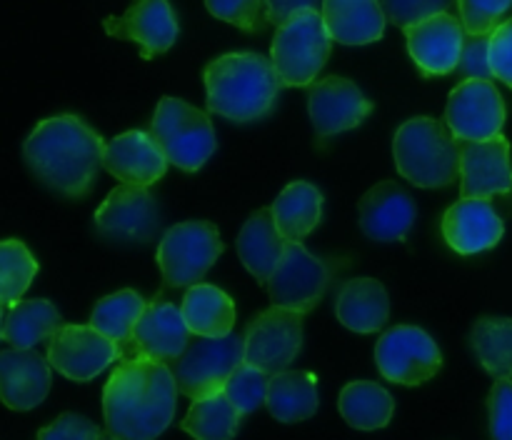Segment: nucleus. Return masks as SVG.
Here are the masks:
<instances>
[{"label":"nucleus","mask_w":512,"mask_h":440,"mask_svg":"<svg viewBox=\"0 0 512 440\" xmlns=\"http://www.w3.org/2000/svg\"><path fill=\"white\" fill-rule=\"evenodd\" d=\"M175 398L178 385L168 363L123 358L103 388L105 428L118 440H155L173 423Z\"/></svg>","instance_id":"f257e3e1"},{"label":"nucleus","mask_w":512,"mask_h":440,"mask_svg":"<svg viewBox=\"0 0 512 440\" xmlns=\"http://www.w3.org/2000/svg\"><path fill=\"white\" fill-rule=\"evenodd\" d=\"M103 150L100 133L78 115L65 113L35 125L23 143V158L40 183L68 198H83L103 168Z\"/></svg>","instance_id":"f03ea898"},{"label":"nucleus","mask_w":512,"mask_h":440,"mask_svg":"<svg viewBox=\"0 0 512 440\" xmlns=\"http://www.w3.org/2000/svg\"><path fill=\"white\" fill-rule=\"evenodd\" d=\"M208 110L233 123H255L275 108L280 83L270 58L260 53H225L205 68Z\"/></svg>","instance_id":"7ed1b4c3"},{"label":"nucleus","mask_w":512,"mask_h":440,"mask_svg":"<svg viewBox=\"0 0 512 440\" xmlns=\"http://www.w3.org/2000/svg\"><path fill=\"white\" fill-rule=\"evenodd\" d=\"M398 173L418 188H448L460 175V143L435 118H410L395 133Z\"/></svg>","instance_id":"20e7f679"},{"label":"nucleus","mask_w":512,"mask_h":440,"mask_svg":"<svg viewBox=\"0 0 512 440\" xmlns=\"http://www.w3.org/2000/svg\"><path fill=\"white\" fill-rule=\"evenodd\" d=\"M333 48L325 20L320 10H303L278 25L273 45H270V63L285 88H305L313 85L320 70L325 68Z\"/></svg>","instance_id":"39448f33"},{"label":"nucleus","mask_w":512,"mask_h":440,"mask_svg":"<svg viewBox=\"0 0 512 440\" xmlns=\"http://www.w3.org/2000/svg\"><path fill=\"white\" fill-rule=\"evenodd\" d=\"M148 133L160 145L168 163L185 173H198L218 148L208 113L178 98L160 100Z\"/></svg>","instance_id":"423d86ee"},{"label":"nucleus","mask_w":512,"mask_h":440,"mask_svg":"<svg viewBox=\"0 0 512 440\" xmlns=\"http://www.w3.org/2000/svg\"><path fill=\"white\" fill-rule=\"evenodd\" d=\"M348 265V258H318L303 243L285 240L283 258L268 280L270 303L308 315Z\"/></svg>","instance_id":"0eeeda50"},{"label":"nucleus","mask_w":512,"mask_h":440,"mask_svg":"<svg viewBox=\"0 0 512 440\" xmlns=\"http://www.w3.org/2000/svg\"><path fill=\"white\" fill-rule=\"evenodd\" d=\"M225 250L218 228L208 220L173 225L158 245V265L165 288H190L200 283Z\"/></svg>","instance_id":"6e6552de"},{"label":"nucleus","mask_w":512,"mask_h":440,"mask_svg":"<svg viewBox=\"0 0 512 440\" xmlns=\"http://www.w3.org/2000/svg\"><path fill=\"white\" fill-rule=\"evenodd\" d=\"M245 360V338L243 335H225V338H205L195 335L190 338L188 348L173 360V370L178 393L198 400L223 390L225 380Z\"/></svg>","instance_id":"1a4fd4ad"},{"label":"nucleus","mask_w":512,"mask_h":440,"mask_svg":"<svg viewBox=\"0 0 512 440\" xmlns=\"http://www.w3.org/2000/svg\"><path fill=\"white\" fill-rule=\"evenodd\" d=\"M305 313L283 305L263 310L245 328V363L275 375L290 368L303 348Z\"/></svg>","instance_id":"9d476101"},{"label":"nucleus","mask_w":512,"mask_h":440,"mask_svg":"<svg viewBox=\"0 0 512 440\" xmlns=\"http://www.w3.org/2000/svg\"><path fill=\"white\" fill-rule=\"evenodd\" d=\"M375 363L390 383L423 385L440 373L443 353L423 328L395 325L380 335L375 345Z\"/></svg>","instance_id":"9b49d317"},{"label":"nucleus","mask_w":512,"mask_h":440,"mask_svg":"<svg viewBox=\"0 0 512 440\" xmlns=\"http://www.w3.org/2000/svg\"><path fill=\"white\" fill-rule=\"evenodd\" d=\"M123 360V348L93 325H60L48 340V363L75 383H88Z\"/></svg>","instance_id":"f8f14e48"},{"label":"nucleus","mask_w":512,"mask_h":440,"mask_svg":"<svg viewBox=\"0 0 512 440\" xmlns=\"http://www.w3.org/2000/svg\"><path fill=\"white\" fill-rule=\"evenodd\" d=\"M505 115V100L493 80L470 78L450 93L445 123L458 140H490L500 135Z\"/></svg>","instance_id":"ddd939ff"},{"label":"nucleus","mask_w":512,"mask_h":440,"mask_svg":"<svg viewBox=\"0 0 512 440\" xmlns=\"http://www.w3.org/2000/svg\"><path fill=\"white\" fill-rule=\"evenodd\" d=\"M160 208L143 185H118L95 210V225L105 238L148 243L160 230Z\"/></svg>","instance_id":"4468645a"},{"label":"nucleus","mask_w":512,"mask_h":440,"mask_svg":"<svg viewBox=\"0 0 512 440\" xmlns=\"http://www.w3.org/2000/svg\"><path fill=\"white\" fill-rule=\"evenodd\" d=\"M308 113L318 138H333L358 128L373 113V100L365 98L353 80L328 75L310 88Z\"/></svg>","instance_id":"2eb2a0df"},{"label":"nucleus","mask_w":512,"mask_h":440,"mask_svg":"<svg viewBox=\"0 0 512 440\" xmlns=\"http://www.w3.org/2000/svg\"><path fill=\"white\" fill-rule=\"evenodd\" d=\"M463 198H493L512 190L510 143L505 135L490 140H458Z\"/></svg>","instance_id":"dca6fc26"},{"label":"nucleus","mask_w":512,"mask_h":440,"mask_svg":"<svg viewBox=\"0 0 512 440\" xmlns=\"http://www.w3.org/2000/svg\"><path fill=\"white\" fill-rule=\"evenodd\" d=\"M190 338H193V333H190L178 305L155 298L145 305L143 315L133 330V340L125 350V358L143 355V358L170 365L185 353Z\"/></svg>","instance_id":"f3484780"},{"label":"nucleus","mask_w":512,"mask_h":440,"mask_svg":"<svg viewBox=\"0 0 512 440\" xmlns=\"http://www.w3.org/2000/svg\"><path fill=\"white\" fill-rule=\"evenodd\" d=\"M103 28L113 38L138 43L145 60L170 50L178 38V18L170 8V0H133L125 15L105 18Z\"/></svg>","instance_id":"a211bd4d"},{"label":"nucleus","mask_w":512,"mask_h":440,"mask_svg":"<svg viewBox=\"0 0 512 440\" xmlns=\"http://www.w3.org/2000/svg\"><path fill=\"white\" fill-rule=\"evenodd\" d=\"M465 28L455 15L440 13L405 28L410 58L423 75H450L458 70L465 45Z\"/></svg>","instance_id":"6ab92c4d"},{"label":"nucleus","mask_w":512,"mask_h":440,"mask_svg":"<svg viewBox=\"0 0 512 440\" xmlns=\"http://www.w3.org/2000/svg\"><path fill=\"white\" fill-rule=\"evenodd\" d=\"M443 238L455 253L475 255L503 240L505 225L490 198H460L443 215Z\"/></svg>","instance_id":"aec40b11"},{"label":"nucleus","mask_w":512,"mask_h":440,"mask_svg":"<svg viewBox=\"0 0 512 440\" xmlns=\"http://www.w3.org/2000/svg\"><path fill=\"white\" fill-rule=\"evenodd\" d=\"M358 215L360 228L370 240L395 243V240H403L415 225L418 205L408 190H403L393 180H383L360 198Z\"/></svg>","instance_id":"412c9836"},{"label":"nucleus","mask_w":512,"mask_h":440,"mask_svg":"<svg viewBox=\"0 0 512 440\" xmlns=\"http://www.w3.org/2000/svg\"><path fill=\"white\" fill-rule=\"evenodd\" d=\"M103 168L125 185L150 188L168 170V158L145 130H128L108 140L103 150Z\"/></svg>","instance_id":"4be33fe9"},{"label":"nucleus","mask_w":512,"mask_h":440,"mask_svg":"<svg viewBox=\"0 0 512 440\" xmlns=\"http://www.w3.org/2000/svg\"><path fill=\"white\" fill-rule=\"evenodd\" d=\"M48 358L33 348L0 350V403L10 410H33L50 393Z\"/></svg>","instance_id":"5701e85b"},{"label":"nucleus","mask_w":512,"mask_h":440,"mask_svg":"<svg viewBox=\"0 0 512 440\" xmlns=\"http://www.w3.org/2000/svg\"><path fill=\"white\" fill-rule=\"evenodd\" d=\"M335 315L353 333H378L390 318L388 290L375 278L345 280L335 298Z\"/></svg>","instance_id":"b1692460"},{"label":"nucleus","mask_w":512,"mask_h":440,"mask_svg":"<svg viewBox=\"0 0 512 440\" xmlns=\"http://www.w3.org/2000/svg\"><path fill=\"white\" fill-rule=\"evenodd\" d=\"M320 15L330 38L340 45H368L383 38L385 13L380 0H323Z\"/></svg>","instance_id":"393cba45"},{"label":"nucleus","mask_w":512,"mask_h":440,"mask_svg":"<svg viewBox=\"0 0 512 440\" xmlns=\"http://www.w3.org/2000/svg\"><path fill=\"white\" fill-rule=\"evenodd\" d=\"M285 238L278 233L273 208H260L250 215L238 235V255L258 283L268 285L270 275L283 258Z\"/></svg>","instance_id":"a878e982"},{"label":"nucleus","mask_w":512,"mask_h":440,"mask_svg":"<svg viewBox=\"0 0 512 440\" xmlns=\"http://www.w3.org/2000/svg\"><path fill=\"white\" fill-rule=\"evenodd\" d=\"M190 333L205 338H225L235 328V303L225 290L208 283L190 285L180 305Z\"/></svg>","instance_id":"bb28decb"},{"label":"nucleus","mask_w":512,"mask_h":440,"mask_svg":"<svg viewBox=\"0 0 512 440\" xmlns=\"http://www.w3.org/2000/svg\"><path fill=\"white\" fill-rule=\"evenodd\" d=\"M270 415L280 423H300L318 413V378L310 370H283L270 375L268 388Z\"/></svg>","instance_id":"cd10ccee"},{"label":"nucleus","mask_w":512,"mask_h":440,"mask_svg":"<svg viewBox=\"0 0 512 440\" xmlns=\"http://www.w3.org/2000/svg\"><path fill=\"white\" fill-rule=\"evenodd\" d=\"M270 208H273L278 233L285 240L303 243L323 218V193L313 183L295 180L275 198Z\"/></svg>","instance_id":"c85d7f7f"},{"label":"nucleus","mask_w":512,"mask_h":440,"mask_svg":"<svg viewBox=\"0 0 512 440\" xmlns=\"http://www.w3.org/2000/svg\"><path fill=\"white\" fill-rule=\"evenodd\" d=\"M60 325L63 318L50 300H18L5 313L3 340H8L13 348L28 350L53 338Z\"/></svg>","instance_id":"c756f323"},{"label":"nucleus","mask_w":512,"mask_h":440,"mask_svg":"<svg viewBox=\"0 0 512 440\" xmlns=\"http://www.w3.org/2000/svg\"><path fill=\"white\" fill-rule=\"evenodd\" d=\"M338 408L345 423L353 425V428L378 430L385 428L393 418L395 400L383 385L373 383V380H355L343 388Z\"/></svg>","instance_id":"7c9ffc66"},{"label":"nucleus","mask_w":512,"mask_h":440,"mask_svg":"<svg viewBox=\"0 0 512 440\" xmlns=\"http://www.w3.org/2000/svg\"><path fill=\"white\" fill-rule=\"evenodd\" d=\"M243 415L238 413L223 390L193 400L180 428L195 440H233L240 430Z\"/></svg>","instance_id":"2f4dec72"},{"label":"nucleus","mask_w":512,"mask_h":440,"mask_svg":"<svg viewBox=\"0 0 512 440\" xmlns=\"http://www.w3.org/2000/svg\"><path fill=\"white\" fill-rule=\"evenodd\" d=\"M145 305L148 303L135 290H118V293L105 295L103 300H98L93 315H90V325L103 335H108L110 340H115L123 348L125 358V350H128L130 340H133V330L138 325L140 315H143Z\"/></svg>","instance_id":"473e14b6"},{"label":"nucleus","mask_w":512,"mask_h":440,"mask_svg":"<svg viewBox=\"0 0 512 440\" xmlns=\"http://www.w3.org/2000/svg\"><path fill=\"white\" fill-rule=\"evenodd\" d=\"M470 345L495 380L512 378V318H480L470 330Z\"/></svg>","instance_id":"72a5a7b5"},{"label":"nucleus","mask_w":512,"mask_h":440,"mask_svg":"<svg viewBox=\"0 0 512 440\" xmlns=\"http://www.w3.org/2000/svg\"><path fill=\"white\" fill-rule=\"evenodd\" d=\"M38 275V260L23 240H0V305L10 308L23 300Z\"/></svg>","instance_id":"f704fd0d"},{"label":"nucleus","mask_w":512,"mask_h":440,"mask_svg":"<svg viewBox=\"0 0 512 440\" xmlns=\"http://www.w3.org/2000/svg\"><path fill=\"white\" fill-rule=\"evenodd\" d=\"M268 388L270 375L243 360V363L230 373V378L225 380L223 393L228 395L230 403H233L235 408H238V413L245 418V415L255 413L260 405H265V400H268Z\"/></svg>","instance_id":"c9c22d12"},{"label":"nucleus","mask_w":512,"mask_h":440,"mask_svg":"<svg viewBox=\"0 0 512 440\" xmlns=\"http://www.w3.org/2000/svg\"><path fill=\"white\" fill-rule=\"evenodd\" d=\"M460 23L468 35H490L512 10V0H458Z\"/></svg>","instance_id":"e433bc0d"},{"label":"nucleus","mask_w":512,"mask_h":440,"mask_svg":"<svg viewBox=\"0 0 512 440\" xmlns=\"http://www.w3.org/2000/svg\"><path fill=\"white\" fill-rule=\"evenodd\" d=\"M205 8L215 18L245 30V33H260L265 30L268 18H265L263 0H205Z\"/></svg>","instance_id":"4c0bfd02"},{"label":"nucleus","mask_w":512,"mask_h":440,"mask_svg":"<svg viewBox=\"0 0 512 440\" xmlns=\"http://www.w3.org/2000/svg\"><path fill=\"white\" fill-rule=\"evenodd\" d=\"M385 18L398 28H410L415 23L433 18V15L448 13L455 0H380Z\"/></svg>","instance_id":"58836bf2"},{"label":"nucleus","mask_w":512,"mask_h":440,"mask_svg":"<svg viewBox=\"0 0 512 440\" xmlns=\"http://www.w3.org/2000/svg\"><path fill=\"white\" fill-rule=\"evenodd\" d=\"M490 435L493 440H512V380H495L488 398Z\"/></svg>","instance_id":"ea45409f"},{"label":"nucleus","mask_w":512,"mask_h":440,"mask_svg":"<svg viewBox=\"0 0 512 440\" xmlns=\"http://www.w3.org/2000/svg\"><path fill=\"white\" fill-rule=\"evenodd\" d=\"M458 73L465 80H493V68H490V35H465L463 53H460Z\"/></svg>","instance_id":"a19ab883"},{"label":"nucleus","mask_w":512,"mask_h":440,"mask_svg":"<svg viewBox=\"0 0 512 440\" xmlns=\"http://www.w3.org/2000/svg\"><path fill=\"white\" fill-rule=\"evenodd\" d=\"M38 440H100V430L85 415L63 413L58 420L38 430Z\"/></svg>","instance_id":"79ce46f5"},{"label":"nucleus","mask_w":512,"mask_h":440,"mask_svg":"<svg viewBox=\"0 0 512 440\" xmlns=\"http://www.w3.org/2000/svg\"><path fill=\"white\" fill-rule=\"evenodd\" d=\"M490 68L495 78L512 88V18L490 33Z\"/></svg>","instance_id":"37998d69"},{"label":"nucleus","mask_w":512,"mask_h":440,"mask_svg":"<svg viewBox=\"0 0 512 440\" xmlns=\"http://www.w3.org/2000/svg\"><path fill=\"white\" fill-rule=\"evenodd\" d=\"M265 18L270 25H283L293 15L303 13V10H320L323 0H263Z\"/></svg>","instance_id":"c03bdc74"},{"label":"nucleus","mask_w":512,"mask_h":440,"mask_svg":"<svg viewBox=\"0 0 512 440\" xmlns=\"http://www.w3.org/2000/svg\"><path fill=\"white\" fill-rule=\"evenodd\" d=\"M3 325H5V305H0V340H3Z\"/></svg>","instance_id":"a18cd8bd"},{"label":"nucleus","mask_w":512,"mask_h":440,"mask_svg":"<svg viewBox=\"0 0 512 440\" xmlns=\"http://www.w3.org/2000/svg\"><path fill=\"white\" fill-rule=\"evenodd\" d=\"M100 440H118V438H113L110 433H100Z\"/></svg>","instance_id":"49530a36"}]
</instances>
